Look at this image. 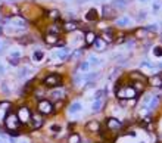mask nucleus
Segmentation results:
<instances>
[{
    "instance_id": "f257e3e1",
    "label": "nucleus",
    "mask_w": 162,
    "mask_h": 143,
    "mask_svg": "<svg viewBox=\"0 0 162 143\" xmlns=\"http://www.w3.org/2000/svg\"><path fill=\"white\" fill-rule=\"evenodd\" d=\"M115 91H117V96L118 99H121V100H125V99H133L137 96V91L136 89L131 86H127V84H124V86H117V89H115Z\"/></svg>"
},
{
    "instance_id": "f03ea898",
    "label": "nucleus",
    "mask_w": 162,
    "mask_h": 143,
    "mask_svg": "<svg viewBox=\"0 0 162 143\" xmlns=\"http://www.w3.org/2000/svg\"><path fill=\"white\" fill-rule=\"evenodd\" d=\"M22 124H21V121L18 120V115H16L15 112H9L6 120H4V127L8 128L9 131H15Z\"/></svg>"
},
{
    "instance_id": "7ed1b4c3",
    "label": "nucleus",
    "mask_w": 162,
    "mask_h": 143,
    "mask_svg": "<svg viewBox=\"0 0 162 143\" xmlns=\"http://www.w3.org/2000/svg\"><path fill=\"white\" fill-rule=\"evenodd\" d=\"M16 115H18V120L21 121V124H27V122L31 121V115H33V114H31L28 106H21V108H18Z\"/></svg>"
},
{
    "instance_id": "20e7f679",
    "label": "nucleus",
    "mask_w": 162,
    "mask_h": 143,
    "mask_svg": "<svg viewBox=\"0 0 162 143\" xmlns=\"http://www.w3.org/2000/svg\"><path fill=\"white\" fill-rule=\"evenodd\" d=\"M43 84L47 87H59L62 84V75H59V74H49L44 78Z\"/></svg>"
},
{
    "instance_id": "39448f33",
    "label": "nucleus",
    "mask_w": 162,
    "mask_h": 143,
    "mask_svg": "<svg viewBox=\"0 0 162 143\" xmlns=\"http://www.w3.org/2000/svg\"><path fill=\"white\" fill-rule=\"evenodd\" d=\"M37 109L40 114H44V115H49V114L53 112V105L50 100H46V99H41V100L38 102L37 105Z\"/></svg>"
},
{
    "instance_id": "423d86ee",
    "label": "nucleus",
    "mask_w": 162,
    "mask_h": 143,
    "mask_svg": "<svg viewBox=\"0 0 162 143\" xmlns=\"http://www.w3.org/2000/svg\"><path fill=\"white\" fill-rule=\"evenodd\" d=\"M11 112V103L9 102H0V125H4V120Z\"/></svg>"
},
{
    "instance_id": "0eeeda50",
    "label": "nucleus",
    "mask_w": 162,
    "mask_h": 143,
    "mask_svg": "<svg viewBox=\"0 0 162 143\" xmlns=\"http://www.w3.org/2000/svg\"><path fill=\"white\" fill-rule=\"evenodd\" d=\"M106 127H108V130H111V131H118V130L122 127V124H121V121L117 120V118H108V120H106Z\"/></svg>"
},
{
    "instance_id": "6e6552de",
    "label": "nucleus",
    "mask_w": 162,
    "mask_h": 143,
    "mask_svg": "<svg viewBox=\"0 0 162 143\" xmlns=\"http://www.w3.org/2000/svg\"><path fill=\"white\" fill-rule=\"evenodd\" d=\"M147 81H149V84L153 87H159L162 86V75L161 74H156V75H152L147 78Z\"/></svg>"
},
{
    "instance_id": "1a4fd4ad",
    "label": "nucleus",
    "mask_w": 162,
    "mask_h": 143,
    "mask_svg": "<svg viewBox=\"0 0 162 143\" xmlns=\"http://www.w3.org/2000/svg\"><path fill=\"white\" fill-rule=\"evenodd\" d=\"M41 125H43V118L40 115H31V127L34 128V130H37Z\"/></svg>"
},
{
    "instance_id": "9d476101",
    "label": "nucleus",
    "mask_w": 162,
    "mask_h": 143,
    "mask_svg": "<svg viewBox=\"0 0 162 143\" xmlns=\"http://www.w3.org/2000/svg\"><path fill=\"white\" fill-rule=\"evenodd\" d=\"M102 38L105 40L106 43H112L113 40H115V33H113L112 28H109V30H105V31H103Z\"/></svg>"
},
{
    "instance_id": "9b49d317",
    "label": "nucleus",
    "mask_w": 162,
    "mask_h": 143,
    "mask_svg": "<svg viewBox=\"0 0 162 143\" xmlns=\"http://www.w3.org/2000/svg\"><path fill=\"white\" fill-rule=\"evenodd\" d=\"M86 128L88 130V131H93V133L100 131V122H99V121H96V120H93V121H90V122H87Z\"/></svg>"
},
{
    "instance_id": "f8f14e48",
    "label": "nucleus",
    "mask_w": 162,
    "mask_h": 143,
    "mask_svg": "<svg viewBox=\"0 0 162 143\" xmlns=\"http://www.w3.org/2000/svg\"><path fill=\"white\" fill-rule=\"evenodd\" d=\"M103 18H108V19H112L115 18V9L112 6H103Z\"/></svg>"
},
{
    "instance_id": "ddd939ff",
    "label": "nucleus",
    "mask_w": 162,
    "mask_h": 143,
    "mask_svg": "<svg viewBox=\"0 0 162 143\" xmlns=\"http://www.w3.org/2000/svg\"><path fill=\"white\" fill-rule=\"evenodd\" d=\"M146 35H149V31L146 30V27H139L134 31V37L136 38H146Z\"/></svg>"
},
{
    "instance_id": "4468645a",
    "label": "nucleus",
    "mask_w": 162,
    "mask_h": 143,
    "mask_svg": "<svg viewBox=\"0 0 162 143\" xmlns=\"http://www.w3.org/2000/svg\"><path fill=\"white\" fill-rule=\"evenodd\" d=\"M44 40H46L47 44H58V43H59V37H58V34H47Z\"/></svg>"
},
{
    "instance_id": "2eb2a0df",
    "label": "nucleus",
    "mask_w": 162,
    "mask_h": 143,
    "mask_svg": "<svg viewBox=\"0 0 162 143\" xmlns=\"http://www.w3.org/2000/svg\"><path fill=\"white\" fill-rule=\"evenodd\" d=\"M97 18H99V13H97L96 9H90V11L86 13V19H87V21H97Z\"/></svg>"
},
{
    "instance_id": "dca6fc26",
    "label": "nucleus",
    "mask_w": 162,
    "mask_h": 143,
    "mask_svg": "<svg viewBox=\"0 0 162 143\" xmlns=\"http://www.w3.org/2000/svg\"><path fill=\"white\" fill-rule=\"evenodd\" d=\"M96 38H97V37H96V34H94L93 31H88V33L86 34V44L87 46H91L94 42H96Z\"/></svg>"
},
{
    "instance_id": "f3484780",
    "label": "nucleus",
    "mask_w": 162,
    "mask_h": 143,
    "mask_svg": "<svg viewBox=\"0 0 162 143\" xmlns=\"http://www.w3.org/2000/svg\"><path fill=\"white\" fill-rule=\"evenodd\" d=\"M93 44H94V47H96L97 50H105V47H106L108 43H106L103 38H96V42H94Z\"/></svg>"
},
{
    "instance_id": "a211bd4d",
    "label": "nucleus",
    "mask_w": 162,
    "mask_h": 143,
    "mask_svg": "<svg viewBox=\"0 0 162 143\" xmlns=\"http://www.w3.org/2000/svg\"><path fill=\"white\" fill-rule=\"evenodd\" d=\"M159 100H161V96H155V98H152L150 99V103H149V109H150V111L156 109L158 105H159Z\"/></svg>"
},
{
    "instance_id": "6ab92c4d",
    "label": "nucleus",
    "mask_w": 162,
    "mask_h": 143,
    "mask_svg": "<svg viewBox=\"0 0 162 143\" xmlns=\"http://www.w3.org/2000/svg\"><path fill=\"white\" fill-rule=\"evenodd\" d=\"M103 105H105V100H103V99H96V102L93 103L91 108H93V111H100L103 108Z\"/></svg>"
},
{
    "instance_id": "aec40b11",
    "label": "nucleus",
    "mask_w": 162,
    "mask_h": 143,
    "mask_svg": "<svg viewBox=\"0 0 162 143\" xmlns=\"http://www.w3.org/2000/svg\"><path fill=\"white\" fill-rule=\"evenodd\" d=\"M131 80H136V81H140V83H143L144 81V75H142L139 71H134V72H131Z\"/></svg>"
},
{
    "instance_id": "412c9836",
    "label": "nucleus",
    "mask_w": 162,
    "mask_h": 143,
    "mask_svg": "<svg viewBox=\"0 0 162 143\" xmlns=\"http://www.w3.org/2000/svg\"><path fill=\"white\" fill-rule=\"evenodd\" d=\"M112 4L115 6V8H119V9H124L125 6L128 4V2L127 0H113L112 2Z\"/></svg>"
},
{
    "instance_id": "4be33fe9",
    "label": "nucleus",
    "mask_w": 162,
    "mask_h": 143,
    "mask_svg": "<svg viewBox=\"0 0 162 143\" xmlns=\"http://www.w3.org/2000/svg\"><path fill=\"white\" fill-rule=\"evenodd\" d=\"M68 143H81V137H80V134L72 133V134L68 137Z\"/></svg>"
},
{
    "instance_id": "5701e85b",
    "label": "nucleus",
    "mask_w": 162,
    "mask_h": 143,
    "mask_svg": "<svg viewBox=\"0 0 162 143\" xmlns=\"http://www.w3.org/2000/svg\"><path fill=\"white\" fill-rule=\"evenodd\" d=\"M80 111H81V103H78V102H75V103H72V105L69 106V112L71 114L80 112Z\"/></svg>"
},
{
    "instance_id": "b1692460",
    "label": "nucleus",
    "mask_w": 162,
    "mask_h": 143,
    "mask_svg": "<svg viewBox=\"0 0 162 143\" xmlns=\"http://www.w3.org/2000/svg\"><path fill=\"white\" fill-rule=\"evenodd\" d=\"M52 96H53V99L56 100V99H62V98H64L65 93H64V90L58 89V90H53V91H52Z\"/></svg>"
},
{
    "instance_id": "393cba45",
    "label": "nucleus",
    "mask_w": 162,
    "mask_h": 143,
    "mask_svg": "<svg viewBox=\"0 0 162 143\" xmlns=\"http://www.w3.org/2000/svg\"><path fill=\"white\" fill-rule=\"evenodd\" d=\"M117 24L119 27H127V25H130V19H128L127 16H122V18L117 19Z\"/></svg>"
},
{
    "instance_id": "a878e982",
    "label": "nucleus",
    "mask_w": 162,
    "mask_h": 143,
    "mask_svg": "<svg viewBox=\"0 0 162 143\" xmlns=\"http://www.w3.org/2000/svg\"><path fill=\"white\" fill-rule=\"evenodd\" d=\"M44 58V53L41 52V50H35L34 53H33V59L34 60H37V62H40V60Z\"/></svg>"
},
{
    "instance_id": "bb28decb",
    "label": "nucleus",
    "mask_w": 162,
    "mask_h": 143,
    "mask_svg": "<svg viewBox=\"0 0 162 143\" xmlns=\"http://www.w3.org/2000/svg\"><path fill=\"white\" fill-rule=\"evenodd\" d=\"M75 28H77V24L75 22H66L64 25V30L65 31H74Z\"/></svg>"
},
{
    "instance_id": "cd10ccee",
    "label": "nucleus",
    "mask_w": 162,
    "mask_h": 143,
    "mask_svg": "<svg viewBox=\"0 0 162 143\" xmlns=\"http://www.w3.org/2000/svg\"><path fill=\"white\" fill-rule=\"evenodd\" d=\"M153 55L156 58H162V47L161 46H155L153 47Z\"/></svg>"
},
{
    "instance_id": "c85d7f7f",
    "label": "nucleus",
    "mask_w": 162,
    "mask_h": 143,
    "mask_svg": "<svg viewBox=\"0 0 162 143\" xmlns=\"http://www.w3.org/2000/svg\"><path fill=\"white\" fill-rule=\"evenodd\" d=\"M146 30L149 31V33H156V31L159 30V27H158V24H150V25L146 27Z\"/></svg>"
},
{
    "instance_id": "c756f323",
    "label": "nucleus",
    "mask_w": 162,
    "mask_h": 143,
    "mask_svg": "<svg viewBox=\"0 0 162 143\" xmlns=\"http://www.w3.org/2000/svg\"><path fill=\"white\" fill-rule=\"evenodd\" d=\"M66 55H68V49H62V50H59V52L56 53V56L60 58V59H65Z\"/></svg>"
},
{
    "instance_id": "7c9ffc66",
    "label": "nucleus",
    "mask_w": 162,
    "mask_h": 143,
    "mask_svg": "<svg viewBox=\"0 0 162 143\" xmlns=\"http://www.w3.org/2000/svg\"><path fill=\"white\" fill-rule=\"evenodd\" d=\"M88 68H90V62H86V60H84V62H81V65H80V69H81V71H88Z\"/></svg>"
},
{
    "instance_id": "2f4dec72",
    "label": "nucleus",
    "mask_w": 162,
    "mask_h": 143,
    "mask_svg": "<svg viewBox=\"0 0 162 143\" xmlns=\"http://www.w3.org/2000/svg\"><path fill=\"white\" fill-rule=\"evenodd\" d=\"M106 94V90L105 89H102V90H97L96 91V94H94V98L96 99H103V96Z\"/></svg>"
},
{
    "instance_id": "473e14b6",
    "label": "nucleus",
    "mask_w": 162,
    "mask_h": 143,
    "mask_svg": "<svg viewBox=\"0 0 162 143\" xmlns=\"http://www.w3.org/2000/svg\"><path fill=\"white\" fill-rule=\"evenodd\" d=\"M99 64V59L96 56H90V65H97Z\"/></svg>"
},
{
    "instance_id": "72a5a7b5",
    "label": "nucleus",
    "mask_w": 162,
    "mask_h": 143,
    "mask_svg": "<svg viewBox=\"0 0 162 143\" xmlns=\"http://www.w3.org/2000/svg\"><path fill=\"white\" fill-rule=\"evenodd\" d=\"M50 130L56 133V131H59V130H60V127H59V125H52V127H50Z\"/></svg>"
},
{
    "instance_id": "f704fd0d",
    "label": "nucleus",
    "mask_w": 162,
    "mask_h": 143,
    "mask_svg": "<svg viewBox=\"0 0 162 143\" xmlns=\"http://www.w3.org/2000/svg\"><path fill=\"white\" fill-rule=\"evenodd\" d=\"M137 18H139V19H144V18H146V12H140V15L137 16Z\"/></svg>"
},
{
    "instance_id": "c9c22d12",
    "label": "nucleus",
    "mask_w": 162,
    "mask_h": 143,
    "mask_svg": "<svg viewBox=\"0 0 162 143\" xmlns=\"http://www.w3.org/2000/svg\"><path fill=\"white\" fill-rule=\"evenodd\" d=\"M152 9H153V12H158V11H159V4H158V3H155L153 6H152Z\"/></svg>"
},
{
    "instance_id": "e433bc0d",
    "label": "nucleus",
    "mask_w": 162,
    "mask_h": 143,
    "mask_svg": "<svg viewBox=\"0 0 162 143\" xmlns=\"http://www.w3.org/2000/svg\"><path fill=\"white\" fill-rule=\"evenodd\" d=\"M3 71H4V69H3V67H2V65H0V75H2V74H3Z\"/></svg>"
},
{
    "instance_id": "4c0bfd02",
    "label": "nucleus",
    "mask_w": 162,
    "mask_h": 143,
    "mask_svg": "<svg viewBox=\"0 0 162 143\" xmlns=\"http://www.w3.org/2000/svg\"><path fill=\"white\" fill-rule=\"evenodd\" d=\"M139 2H142V3H144V2H147V0H139Z\"/></svg>"
},
{
    "instance_id": "58836bf2",
    "label": "nucleus",
    "mask_w": 162,
    "mask_h": 143,
    "mask_svg": "<svg viewBox=\"0 0 162 143\" xmlns=\"http://www.w3.org/2000/svg\"><path fill=\"white\" fill-rule=\"evenodd\" d=\"M127 2H130V0H127Z\"/></svg>"
}]
</instances>
